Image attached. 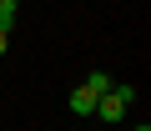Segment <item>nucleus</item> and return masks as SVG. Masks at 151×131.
I'll use <instances>...</instances> for the list:
<instances>
[{
  "label": "nucleus",
  "mask_w": 151,
  "mask_h": 131,
  "mask_svg": "<svg viewBox=\"0 0 151 131\" xmlns=\"http://www.w3.org/2000/svg\"><path fill=\"white\" fill-rule=\"evenodd\" d=\"M131 96H136L131 86H111L106 96H96V111H91V116H101V121H121L126 106H131Z\"/></svg>",
  "instance_id": "f257e3e1"
},
{
  "label": "nucleus",
  "mask_w": 151,
  "mask_h": 131,
  "mask_svg": "<svg viewBox=\"0 0 151 131\" xmlns=\"http://www.w3.org/2000/svg\"><path fill=\"white\" fill-rule=\"evenodd\" d=\"M70 111H76V116H91V111H96V96H91L86 86H76V91H70Z\"/></svg>",
  "instance_id": "f03ea898"
},
{
  "label": "nucleus",
  "mask_w": 151,
  "mask_h": 131,
  "mask_svg": "<svg viewBox=\"0 0 151 131\" xmlns=\"http://www.w3.org/2000/svg\"><path fill=\"white\" fill-rule=\"evenodd\" d=\"M15 20H20V0H0V30H15Z\"/></svg>",
  "instance_id": "7ed1b4c3"
},
{
  "label": "nucleus",
  "mask_w": 151,
  "mask_h": 131,
  "mask_svg": "<svg viewBox=\"0 0 151 131\" xmlns=\"http://www.w3.org/2000/svg\"><path fill=\"white\" fill-rule=\"evenodd\" d=\"M86 91H91V96H106V91H111V76H106V71H91V76H86Z\"/></svg>",
  "instance_id": "20e7f679"
},
{
  "label": "nucleus",
  "mask_w": 151,
  "mask_h": 131,
  "mask_svg": "<svg viewBox=\"0 0 151 131\" xmlns=\"http://www.w3.org/2000/svg\"><path fill=\"white\" fill-rule=\"evenodd\" d=\"M5 40H10V35H5V30H0V55H5Z\"/></svg>",
  "instance_id": "39448f33"
}]
</instances>
